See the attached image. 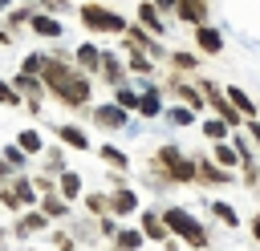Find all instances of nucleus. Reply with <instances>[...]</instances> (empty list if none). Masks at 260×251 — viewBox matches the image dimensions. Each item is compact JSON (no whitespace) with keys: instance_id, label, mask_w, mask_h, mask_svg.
Instances as JSON below:
<instances>
[{"instance_id":"25","label":"nucleus","mask_w":260,"mask_h":251,"mask_svg":"<svg viewBox=\"0 0 260 251\" xmlns=\"http://www.w3.org/2000/svg\"><path fill=\"white\" fill-rule=\"evenodd\" d=\"M146 239H142V231L138 227H118L114 231V251H138Z\"/></svg>"},{"instance_id":"15","label":"nucleus","mask_w":260,"mask_h":251,"mask_svg":"<svg viewBox=\"0 0 260 251\" xmlns=\"http://www.w3.org/2000/svg\"><path fill=\"white\" fill-rule=\"evenodd\" d=\"M223 93H228V101L236 105V113H240L244 121H252V117H260V105H256V101H252V97H248V93H244L240 85H228Z\"/></svg>"},{"instance_id":"10","label":"nucleus","mask_w":260,"mask_h":251,"mask_svg":"<svg viewBox=\"0 0 260 251\" xmlns=\"http://www.w3.org/2000/svg\"><path fill=\"white\" fill-rule=\"evenodd\" d=\"M28 28H32L37 36H45V40H57V36L65 32L61 16H53V12H32V16H28Z\"/></svg>"},{"instance_id":"47","label":"nucleus","mask_w":260,"mask_h":251,"mask_svg":"<svg viewBox=\"0 0 260 251\" xmlns=\"http://www.w3.org/2000/svg\"><path fill=\"white\" fill-rule=\"evenodd\" d=\"M8 8H12V0H0V12H8Z\"/></svg>"},{"instance_id":"36","label":"nucleus","mask_w":260,"mask_h":251,"mask_svg":"<svg viewBox=\"0 0 260 251\" xmlns=\"http://www.w3.org/2000/svg\"><path fill=\"white\" fill-rule=\"evenodd\" d=\"M45 53H28L24 61H20V73H28V77H41V69H45Z\"/></svg>"},{"instance_id":"6","label":"nucleus","mask_w":260,"mask_h":251,"mask_svg":"<svg viewBox=\"0 0 260 251\" xmlns=\"http://www.w3.org/2000/svg\"><path fill=\"white\" fill-rule=\"evenodd\" d=\"M93 126H102V130H126L130 126V113L126 109H118L114 101H106V105H93Z\"/></svg>"},{"instance_id":"44","label":"nucleus","mask_w":260,"mask_h":251,"mask_svg":"<svg viewBox=\"0 0 260 251\" xmlns=\"http://www.w3.org/2000/svg\"><path fill=\"white\" fill-rule=\"evenodd\" d=\"M45 8H49V12H53V16H57V12H61V8H65V0H45Z\"/></svg>"},{"instance_id":"41","label":"nucleus","mask_w":260,"mask_h":251,"mask_svg":"<svg viewBox=\"0 0 260 251\" xmlns=\"http://www.w3.org/2000/svg\"><path fill=\"white\" fill-rule=\"evenodd\" d=\"M12 178H16V170H12V166H8V162H4V158H0V186H8V182H12Z\"/></svg>"},{"instance_id":"12","label":"nucleus","mask_w":260,"mask_h":251,"mask_svg":"<svg viewBox=\"0 0 260 251\" xmlns=\"http://www.w3.org/2000/svg\"><path fill=\"white\" fill-rule=\"evenodd\" d=\"M110 215H114V219L138 215V194H134L130 186H118V190H110Z\"/></svg>"},{"instance_id":"13","label":"nucleus","mask_w":260,"mask_h":251,"mask_svg":"<svg viewBox=\"0 0 260 251\" xmlns=\"http://www.w3.org/2000/svg\"><path fill=\"white\" fill-rule=\"evenodd\" d=\"M138 231H142V239H150V243H167V239H171L162 215H154V211H142V215H138Z\"/></svg>"},{"instance_id":"4","label":"nucleus","mask_w":260,"mask_h":251,"mask_svg":"<svg viewBox=\"0 0 260 251\" xmlns=\"http://www.w3.org/2000/svg\"><path fill=\"white\" fill-rule=\"evenodd\" d=\"M77 16H81V24H85L89 32H110V36H122V32H126V20H122L114 8L98 4V0L81 4V8H77Z\"/></svg>"},{"instance_id":"26","label":"nucleus","mask_w":260,"mask_h":251,"mask_svg":"<svg viewBox=\"0 0 260 251\" xmlns=\"http://www.w3.org/2000/svg\"><path fill=\"white\" fill-rule=\"evenodd\" d=\"M126 61H130V65H126L130 73H142V77H150V73H154V61H150L142 49H134L130 40H126Z\"/></svg>"},{"instance_id":"29","label":"nucleus","mask_w":260,"mask_h":251,"mask_svg":"<svg viewBox=\"0 0 260 251\" xmlns=\"http://www.w3.org/2000/svg\"><path fill=\"white\" fill-rule=\"evenodd\" d=\"M199 130H203V138H207V142H228V134H232V126H228V121H219V117H203V126H199Z\"/></svg>"},{"instance_id":"11","label":"nucleus","mask_w":260,"mask_h":251,"mask_svg":"<svg viewBox=\"0 0 260 251\" xmlns=\"http://www.w3.org/2000/svg\"><path fill=\"white\" fill-rule=\"evenodd\" d=\"M191 32H195V53L215 57V53L223 49V36H219V28H211V20H207V24H199V28H191Z\"/></svg>"},{"instance_id":"35","label":"nucleus","mask_w":260,"mask_h":251,"mask_svg":"<svg viewBox=\"0 0 260 251\" xmlns=\"http://www.w3.org/2000/svg\"><path fill=\"white\" fill-rule=\"evenodd\" d=\"M69 166H65V150H49V158H45V174L49 178H57V174H65Z\"/></svg>"},{"instance_id":"21","label":"nucleus","mask_w":260,"mask_h":251,"mask_svg":"<svg viewBox=\"0 0 260 251\" xmlns=\"http://www.w3.org/2000/svg\"><path fill=\"white\" fill-rule=\"evenodd\" d=\"M57 194L65 198V202H77L85 190H81V174L77 170H65V174H57Z\"/></svg>"},{"instance_id":"3","label":"nucleus","mask_w":260,"mask_h":251,"mask_svg":"<svg viewBox=\"0 0 260 251\" xmlns=\"http://www.w3.org/2000/svg\"><path fill=\"white\" fill-rule=\"evenodd\" d=\"M162 223H167V235L171 239H183L187 247H195V251H207V227L191 215V211H183V206H167L162 211Z\"/></svg>"},{"instance_id":"19","label":"nucleus","mask_w":260,"mask_h":251,"mask_svg":"<svg viewBox=\"0 0 260 251\" xmlns=\"http://www.w3.org/2000/svg\"><path fill=\"white\" fill-rule=\"evenodd\" d=\"M73 57H77V69H81L85 77H89V73H98V65H102V49H98L93 40L77 45V53H73Z\"/></svg>"},{"instance_id":"9","label":"nucleus","mask_w":260,"mask_h":251,"mask_svg":"<svg viewBox=\"0 0 260 251\" xmlns=\"http://www.w3.org/2000/svg\"><path fill=\"white\" fill-rule=\"evenodd\" d=\"M175 20H183V24L199 28V24H207V20H211V8H207V4H199V0H179V4H175Z\"/></svg>"},{"instance_id":"45","label":"nucleus","mask_w":260,"mask_h":251,"mask_svg":"<svg viewBox=\"0 0 260 251\" xmlns=\"http://www.w3.org/2000/svg\"><path fill=\"white\" fill-rule=\"evenodd\" d=\"M0 45H12V32L8 28H0Z\"/></svg>"},{"instance_id":"14","label":"nucleus","mask_w":260,"mask_h":251,"mask_svg":"<svg viewBox=\"0 0 260 251\" xmlns=\"http://www.w3.org/2000/svg\"><path fill=\"white\" fill-rule=\"evenodd\" d=\"M171 93L179 97V105H187V109H195V113H203V109H207V101H203V93H199V85H187V81H175V85H171Z\"/></svg>"},{"instance_id":"18","label":"nucleus","mask_w":260,"mask_h":251,"mask_svg":"<svg viewBox=\"0 0 260 251\" xmlns=\"http://www.w3.org/2000/svg\"><path fill=\"white\" fill-rule=\"evenodd\" d=\"M138 113H142V117H158V113H162V89H158V85L138 89Z\"/></svg>"},{"instance_id":"46","label":"nucleus","mask_w":260,"mask_h":251,"mask_svg":"<svg viewBox=\"0 0 260 251\" xmlns=\"http://www.w3.org/2000/svg\"><path fill=\"white\" fill-rule=\"evenodd\" d=\"M57 247H61V251H73V243H69V239H65V243H57Z\"/></svg>"},{"instance_id":"7","label":"nucleus","mask_w":260,"mask_h":251,"mask_svg":"<svg viewBox=\"0 0 260 251\" xmlns=\"http://www.w3.org/2000/svg\"><path fill=\"white\" fill-rule=\"evenodd\" d=\"M12 89H16L20 97H28V109H41V97H49V93H45V81H41V77H28V73H16V77H12Z\"/></svg>"},{"instance_id":"23","label":"nucleus","mask_w":260,"mask_h":251,"mask_svg":"<svg viewBox=\"0 0 260 251\" xmlns=\"http://www.w3.org/2000/svg\"><path fill=\"white\" fill-rule=\"evenodd\" d=\"M57 138H61V146H69V150H89V134L81 130V126H57Z\"/></svg>"},{"instance_id":"22","label":"nucleus","mask_w":260,"mask_h":251,"mask_svg":"<svg viewBox=\"0 0 260 251\" xmlns=\"http://www.w3.org/2000/svg\"><path fill=\"white\" fill-rule=\"evenodd\" d=\"M37 206H41V215H49V219H65V215H69V202L57 194V186L45 190V194L37 198Z\"/></svg>"},{"instance_id":"24","label":"nucleus","mask_w":260,"mask_h":251,"mask_svg":"<svg viewBox=\"0 0 260 251\" xmlns=\"http://www.w3.org/2000/svg\"><path fill=\"white\" fill-rule=\"evenodd\" d=\"M98 73H102L114 89L126 81V69H122V65H118V57H114V53H106V49H102V65H98Z\"/></svg>"},{"instance_id":"2","label":"nucleus","mask_w":260,"mask_h":251,"mask_svg":"<svg viewBox=\"0 0 260 251\" xmlns=\"http://www.w3.org/2000/svg\"><path fill=\"white\" fill-rule=\"evenodd\" d=\"M150 174L158 186H179V182H195V158L183 154L179 146H158V154L150 158Z\"/></svg>"},{"instance_id":"48","label":"nucleus","mask_w":260,"mask_h":251,"mask_svg":"<svg viewBox=\"0 0 260 251\" xmlns=\"http://www.w3.org/2000/svg\"><path fill=\"white\" fill-rule=\"evenodd\" d=\"M199 4H211V0H199Z\"/></svg>"},{"instance_id":"43","label":"nucleus","mask_w":260,"mask_h":251,"mask_svg":"<svg viewBox=\"0 0 260 251\" xmlns=\"http://www.w3.org/2000/svg\"><path fill=\"white\" fill-rule=\"evenodd\" d=\"M248 231H252V239H256V243H260V211H256V215H252V223H248Z\"/></svg>"},{"instance_id":"38","label":"nucleus","mask_w":260,"mask_h":251,"mask_svg":"<svg viewBox=\"0 0 260 251\" xmlns=\"http://www.w3.org/2000/svg\"><path fill=\"white\" fill-rule=\"evenodd\" d=\"M0 105H12V109L24 105V97H20V93L12 89V81H4V77H0Z\"/></svg>"},{"instance_id":"32","label":"nucleus","mask_w":260,"mask_h":251,"mask_svg":"<svg viewBox=\"0 0 260 251\" xmlns=\"http://www.w3.org/2000/svg\"><path fill=\"white\" fill-rule=\"evenodd\" d=\"M98 154H102V162H106V166H114V170H130V158H126V150H118V146H102Z\"/></svg>"},{"instance_id":"1","label":"nucleus","mask_w":260,"mask_h":251,"mask_svg":"<svg viewBox=\"0 0 260 251\" xmlns=\"http://www.w3.org/2000/svg\"><path fill=\"white\" fill-rule=\"evenodd\" d=\"M41 81H45V93H53L61 105H69V109H85L89 105V77L73 61L49 57L45 69H41Z\"/></svg>"},{"instance_id":"30","label":"nucleus","mask_w":260,"mask_h":251,"mask_svg":"<svg viewBox=\"0 0 260 251\" xmlns=\"http://www.w3.org/2000/svg\"><path fill=\"white\" fill-rule=\"evenodd\" d=\"M211 215H215L223 227H240V215H236V206H232V202H223V198H211Z\"/></svg>"},{"instance_id":"5","label":"nucleus","mask_w":260,"mask_h":251,"mask_svg":"<svg viewBox=\"0 0 260 251\" xmlns=\"http://www.w3.org/2000/svg\"><path fill=\"white\" fill-rule=\"evenodd\" d=\"M37 190H32V178H24V174H16L8 186H0V202L8 206V211H28V206H37Z\"/></svg>"},{"instance_id":"8","label":"nucleus","mask_w":260,"mask_h":251,"mask_svg":"<svg viewBox=\"0 0 260 251\" xmlns=\"http://www.w3.org/2000/svg\"><path fill=\"white\" fill-rule=\"evenodd\" d=\"M37 231H49V215H41V211H20L16 215V223H12V235L16 239H28V235H37Z\"/></svg>"},{"instance_id":"33","label":"nucleus","mask_w":260,"mask_h":251,"mask_svg":"<svg viewBox=\"0 0 260 251\" xmlns=\"http://www.w3.org/2000/svg\"><path fill=\"white\" fill-rule=\"evenodd\" d=\"M114 105H118V109H126V113H130V109H138V89L118 85V89H114Z\"/></svg>"},{"instance_id":"16","label":"nucleus","mask_w":260,"mask_h":251,"mask_svg":"<svg viewBox=\"0 0 260 251\" xmlns=\"http://www.w3.org/2000/svg\"><path fill=\"white\" fill-rule=\"evenodd\" d=\"M195 182H232V170H223V166H215L211 158H195Z\"/></svg>"},{"instance_id":"31","label":"nucleus","mask_w":260,"mask_h":251,"mask_svg":"<svg viewBox=\"0 0 260 251\" xmlns=\"http://www.w3.org/2000/svg\"><path fill=\"white\" fill-rule=\"evenodd\" d=\"M162 117H167L171 126H179V130H183V126H191L199 113H195V109H187V105H171V109H162Z\"/></svg>"},{"instance_id":"17","label":"nucleus","mask_w":260,"mask_h":251,"mask_svg":"<svg viewBox=\"0 0 260 251\" xmlns=\"http://www.w3.org/2000/svg\"><path fill=\"white\" fill-rule=\"evenodd\" d=\"M138 24H146V28H150V36H162V32H167V16H162L150 0H142V4H138Z\"/></svg>"},{"instance_id":"37","label":"nucleus","mask_w":260,"mask_h":251,"mask_svg":"<svg viewBox=\"0 0 260 251\" xmlns=\"http://www.w3.org/2000/svg\"><path fill=\"white\" fill-rule=\"evenodd\" d=\"M0 158H4V162H8V166H12V170H16V174H20V170H24V162H28V158H24V154H20V150H16V146H12V142H8V146H4V150H0Z\"/></svg>"},{"instance_id":"39","label":"nucleus","mask_w":260,"mask_h":251,"mask_svg":"<svg viewBox=\"0 0 260 251\" xmlns=\"http://www.w3.org/2000/svg\"><path fill=\"white\" fill-rule=\"evenodd\" d=\"M28 16H32V12H24V8H8V28H16V24H28Z\"/></svg>"},{"instance_id":"27","label":"nucleus","mask_w":260,"mask_h":251,"mask_svg":"<svg viewBox=\"0 0 260 251\" xmlns=\"http://www.w3.org/2000/svg\"><path fill=\"white\" fill-rule=\"evenodd\" d=\"M167 61H171L175 73H195L199 69V53H191V49H175V53H167Z\"/></svg>"},{"instance_id":"42","label":"nucleus","mask_w":260,"mask_h":251,"mask_svg":"<svg viewBox=\"0 0 260 251\" xmlns=\"http://www.w3.org/2000/svg\"><path fill=\"white\" fill-rule=\"evenodd\" d=\"M150 4H154L162 16H175V4H179V0H150Z\"/></svg>"},{"instance_id":"34","label":"nucleus","mask_w":260,"mask_h":251,"mask_svg":"<svg viewBox=\"0 0 260 251\" xmlns=\"http://www.w3.org/2000/svg\"><path fill=\"white\" fill-rule=\"evenodd\" d=\"M81 202H85V211H93L98 219L110 215V194H81Z\"/></svg>"},{"instance_id":"28","label":"nucleus","mask_w":260,"mask_h":251,"mask_svg":"<svg viewBox=\"0 0 260 251\" xmlns=\"http://www.w3.org/2000/svg\"><path fill=\"white\" fill-rule=\"evenodd\" d=\"M211 162L223 166V170H236L240 166V154L232 150V142H211Z\"/></svg>"},{"instance_id":"20","label":"nucleus","mask_w":260,"mask_h":251,"mask_svg":"<svg viewBox=\"0 0 260 251\" xmlns=\"http://www.w3.org/2000/svg\"><path fill=\"white\" fill-rule=\"evenodd\" d=\"M12 146H16V150H20L24 158H37V154H45V138H41V134H37L32 126H28V130H20Z\"/></svg>"},{"instance_id":"40","label":"nucleus","mask_w":260,"mask_h":251,"mask_svg":"<svg viewBox=\"0 0 260 251\" xmlns=\"http://www.w3.org/2000/svg\"><path fill=\"white\" fill-rule=\"evenodd\" d=\"M244 126H248L244 134H248V138H252V146L260 150V117H252V121H244Z\"/></svg>"}]
</instances>
